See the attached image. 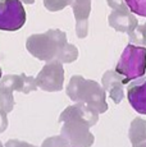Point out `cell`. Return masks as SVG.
<instances>
[{
    "instance_id": "1",
    "label": "cell",
    "mask_w": 146,
    "mask_h": 147,
    "mask_svg": "<svg viewBox=\"0 0 146 147\" xmlns=\"http://www.w3.org/2000/svg\"><path fill=\"white\" fill-rule=\"evenodd\" d=\"M27 50L40 60L72 63L77 59L78 50L67 42L66 33L59 30H50L43 35H32L27 38Z\"/></svg>"
},
{
    "instance_id": "2",
    "label": "cell",
    "mask_w": 146,
    "mask_h": 147,
    "mask_svg": "<svg viewBox=\"0 0 146 147\" xmlns=\"http://www.w3.org/2000/svg\"><path fill=\"white\" fill-rule=\"evenodd\" d=\"M67 95L72 101L86 104L99 114L108 110L106 92L95 81L85 80L81 76H73L67 87Z\"/></svg>"
},
{
    "instance_id": "3",
    "label": "cell",
    "mask_w": 146,
    "mask_h": 147,
    "mask_svg": "<svg viewBox=\"0 0 146 147\" xmlns=\"http://www.w3.org/2000/svg\"><path fill=\"white\" fill-rule=\"evenodd\" d=\"M116 72L123 78V83L142 78L146 73V47L127 45L117 63Z\"/></svg>"
},
{
    "instance_id": "4",
    "label": "cell",
    "mask_w": 146,
    "mask_h": 147,
    "mask_svg": "<svg viewBox=\"0 0 146 147\" xmlns=\"http://www.w3.org/2000/svg\"><path fill=\"white\" fill-rule=\"evenodd\" d=\"M26 23V10L21 0H0V31L21 30Z\"/></svg>"
},
{
    "instance_id": "5",
    "label": "cell",
    "mask_w": 146,
    "mask_h": 147,
    "mask_svg": "<svg viewBox=\"0 0 146 147\" xmlns=\"http://www.w3.org/2000/svg\"><path fill=\"white\" fill-rule=\"evenodd\" d=\"M60 133L71 147H90L95 141L94 134L90 132V125L81 120L64 121Z\"/></svg>"
},
{
    "instance_id": "6",
    "label": "cell",
    "mask_w": 146,
    "mask_h": 147,
    "mask_svg": "<svg viewBox=\"0 0 146 147\" xmlns=\"http://www.w3.org/2000/svg\"><path fill=\"white\" fill-rule=\"evenodd\" d=\"M36 84L46 92H58L63 88L64 69L60 61L53 60L45 65L37 74Z\"/></svg>"
},
{
    "instance_id": "7",
    "label": "cell",
    "mask_w": 146,
    "mask_h": 147,
    "mask_svg": "<svg viewBox=\"0 0 146 147\" xmlns=\"http://www.w3.org/2000/svg\"><path fill=\"white\" fill-rule=\"evenodd\" d=\"M68 120H81L92 127L99 120V113L86 104L77 102L76 105L68 106L59 117V121L62 123Z\"/></svg>"
},
{
    "instance_id": "8",
    "label": "cell",
    "mask_w": 146,
    "mask_h": 147,
    "mask_svg": "<svg viewBox=\"0 0 146 147\" xmlns=\"http://www.w3.org/2000/svg\"><path fill=\"white\" fill-rule=\"evenodd\" d=\"M37 90L36 80L26 74H8L0 80V92H12L19 91L23 94H30Z\"/></svg>"
},
{
    "instance_id": "9",
    "label": "cell",
    "mask_w": 146,
    "mask_h": 147,
    "mask_svg": "<svg viewBox=\"0 0 146 147\" xmlns=\"http://www.w3.org/2000/svg\"><path fill=\"white\" fill-rule=\"evenodd\" d=\"M127 98L133 110L146 115V77L128 83Z\"/></svg>"
},
{
    "instance_id": "10",
    "label": "cell",
    "mask_w": 146,
    "mask_h": 147,
    "mask_svg": "<svg viewBox=\"0 0 146 147\" xmlns=\"http://www.w3.org/2000/svg\"><path fill=\"white\" fill-rule=\"evenodd\" d=\"M109 24L118 32L131 35L139 26V22L130 10H113L109 16Z\"/></svg>"
},
{
    "instance_id": "11",
    "label": "cell",
    "mask_w": 146,
    "mask_h": 147,
    "mask_svg": "<svg viewBox=\"0 0 146 147\" xmlns=\"http://www.w3.org/2000/svg\"><path fill=\"white\" fill-rule=\"evenodd\" d=\"M103 88L105 92H108L110 98L116 104H119L124 97V91H123V78L116 72V70H108L103 76Z\"/></svg>"
},
{
    "instance_id": "12",
    "label": "cell",
    "mask_w": 146,
    "mask_h": 147,
    "mask_svg": "<svg viewBox=\"0 0 146 147\" xmlns=\"http://www.w3.org/2000/svg\"><path fill=\"white\" fill-rule=\"evenodd\" d=\"M72 5L77 19V36L83 38L87 36V19L91 12V0H73Z\"/></svg>"
},
{
    "instance_id": "13",
    "label": "cell",
    "mask_w": 146,
    "mask_h": 147,
    "mask_svg": "<svg viewBox=\"0 0 146 147\" xmlns=\"http://www.w3.org/2000/svg\"><path fill=\"white\" fill-rule=\"evenodd\" d=\"M128 137L132 143V146H139L146 141V120L141 118H136L132 120L130 125Z\"/></svg>"
},
{
    "instance_id": "14",
    "label": "cell",
    "mask_w": 146,
    "mask_h": 147,
    "mask_svg": "<svg viewBox=\"0 0 146 147\" xmlns=\"http://www.w3.org/2000/svg\"><path fill=\"white\" fill-rule=\"evenodd\" d=\"M130 41L132 45L146 46V23L136 27V30L130 35Z\"/></svg>"
},
{
    "instance_id": "15",
    "label": "cell",
    "mask_w": 146,
    "mask_h": 147,
    "mask_svg": "<svg viewBox=\"0 0 146 147\" xmlns=\"http://www.w3.org/2000/svg\"><path fill=\"white\" fill-rule=\"evenodd\" d=\"M131 13L146 18V0H124Z\"/></svg>"
},
{
    "instance_id": "16",
    "label": "cell",
    "mask_w": 146,
    "mask_h": 147,
    "mask_svg": "<svg viewBox=\"0 0 146 147\" xmlns=\"http://www.w3.org/2000/svg\"><path fill=\"white\" fill-rule=\"evenodd\" d=\"M14 97L12 92H0V110L10 113L14 107Z\"/></svg>"
},
{
    "instance_id": "17",
    "label": "cell",
    "mask_w": 146,
    "mask_h": 147,
    "mask_svg": "<svg viewBox=\"0 0 146 147\" xmlns=\"http://www.w3.org/2000/svg\"><path fill=\"white\" fill-rule=\"evenodd\" d=\"M41 147H69V143L63 136H53L46 138Z\"/></svg>"
},
{
    "instance_id": "18",
    "label": "cell",
    "mask_w": 146,
    "mask_h": 147,
    "mask_svg": "<svg viewBox=\"0 0 146 147\" xmlns=\"http://www.w3.org/2000/svg\"><path fill=\"white\" fill-rule=\"evenodd\" d=\"M108 4L113 10H130L124 0H108Z\"/></svg>"
},
{
    "instance_id": "19",
    "label": "cell",
    "mask_w": 146,
    "mask_h": 147,
    "mask_svg": "<svg viewBox=\"0 0 146 147\" xmlns=\"http://www.w3.org/2000/svg\"><path fill=\"white\" fill-rule=\"evenodd\" d=\"M4 147H37L35 145H31L28 142H24V141H19V140H9L5 143Z\"/></svg>"
},
{
    "instance_id": "20",
    "label": "cell",
    "mask_w": 146,
    "mask_h": 147,
    "mask_svg": "<svg viewBox=\"0 0 146 147\" xmlns=\"http://www.w3.org/2000/svg\"><path fill=\"white\" fill-rule=\"evenodd\" d=\"M8 128V118H7V113L0 110V133L5 131Z\"/></svg>"
},
{
    "instance_id": "21",
    "label": "cell",
    "mask_w": 146,
    "mask_h": 147,
    "mask_svg": "<svg viewBox=\"0 0 146 147\" xmlns=\"http://www.w3.org/2000/svg\"><path fill=\"white\" fill-rule=\"evenodd\" d=\"M135 147H146V142L141 143V145H139V146H135Z\"/></svg>"
},
{
    "instance_id": "22",
    "label": "cell",
    "mask_w": 146,
    "mask_h": 147,
    "mask_svg": "<svg viewBox=\"0 0 146 147\" xmlns=\"http://www.w3.org/2000/svg\"><path fill=\"white\" fill-rule=\"evenodd\" d=\"M0 80H1V68H0Z\"/></svg>"
},
{
    "instance_id": "23",
    "label": "cell",
    "mask_w": 146,
    "mask_h": 147,
    "mask_svg": "<svg viewBox=\"0 0 146 147\" xmlns=\"http://www.w3.org/2000/svg\"><path fill=\"white\" fill-rule=\"evenodd\" d=\"M0 147H4V145L1 143V141H0Z\"/></svg>"
}]
</instances>
